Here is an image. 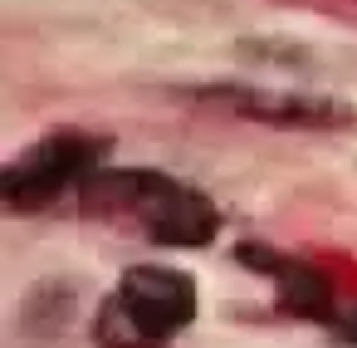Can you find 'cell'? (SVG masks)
<instances>
[{
    "label": "cell",
    "instance_id": "3957f363",
    "mask_svg": "<svg viewBox=\"0 0 357 348\" xmlns=\"http://www.w3.org/2000/svg\"><path fill=\"white\" fill-rule=\"evenodd\" d=\"M98 162H103V143H93L84 133H54V138L25 147L6 172H0V201H6L15 216L50 211L69 191H84L103 172Z\"/></svg>",
    "mask_w": 357,
    "mask_h": 348
},
{
    "label": "cell",
    "instance_id": "6da1fadb",
    "mask_svg": "<svg viewBox=\"0 0 357 348\" xmlns=\"http://www.w3.org/2000/svg\"><path fill=\"white\" fill-rule=\"evenodd\" d=\"M79 196L93 211H113V216L132 221L157 245H206L220 231V211L211 206L206 191H196L167 172H152V167L98 172Z\"/></svg>",
    "mask_w": 357,
    "mask_h": 348
},
{
    "label": "cell",
    "instance_id": "5b68a950",
    "mask_svg": "<svg viewBox=\"0 0 357 348\" xmlns=\"http://www.w3.org/2000/svg\"><path fill=\"white\" fill-rule=\"evenodd\" d=\"M347 333H352V338H357V319H352V328H347Z\"/></svg>",
    "mask_w": 357,
    "mask_h": 348
},
{
    "label": "cell",
    "instance_id": "277c9868",
    "mask_svg": "<svg viewBox=\"0 0 357 348\" xmlns=\"http://www.w3.org/2000/svg\"><path fill=\"white\" fill-rule=\"evenodd\" d=\"M245 260H250L255 270H264L269 280H279V299H284L294 314L333 319V289H328V280H323L313 265H298V260H284V255H264L259 245H245Z\"/></svg>",
    "mask_w": 357,
    "mask_h": 348
},
{
    "label": "cell",
    "instance_id": "7a4b0ae2",
    "mask_svg": "<svg viewBox=\"0 0 357 348\" xmlns=\"http://www.w3.org/2000/svg\"><path fill=\"white\" fill-rule=\"evenodd\" d=\"M196 319V284L172 265H132L93 314L98 348H162Z\"/></svg>",
    "mask_w": 357,
    "mask_h": 348
}]
</instances>
